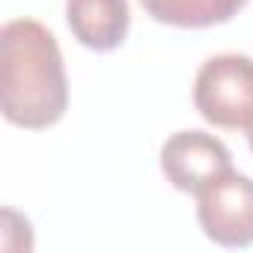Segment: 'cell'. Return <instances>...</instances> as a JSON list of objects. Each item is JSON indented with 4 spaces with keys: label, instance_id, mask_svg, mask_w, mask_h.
Instances as JSON below:
<instances>
[{
    "label": "cell",
    "instance_id": "6da1fadb",
    "mask_svg": "<svg viewBox=\"0 0 253 253\" xmlns=\"http://www.w3.org/2000/svg\"><path fill=\"white\" fill-rule=\"evenodd\" d=\"M0 107L27 131L51 128L69 107L60 45L36 18H12L0 30Z\"/></svg>",
    "mask_w": 253,
    "mask_h": 253
},
{
    "label": "cell",
    "instance_id": "7a4b0ae2",
    "mask_svg": "<svg viewBox=\"0 0 253 253\" xmlns=\"http://www.w3.org/2000/svg\"><path fill=\"white\" fill-rule=\"evenodd\" d=\"M194 104L214 128L247 131L253 125V60L244 54H217L194 78Z\"/></svg>",
    "mask_w": 253,
    "mask_h": 253
},
{
    "label": "cell",
    "instance_id": "3957f363",
    "mask_svg": "<svg viewBox=\"0 0 253 253\" xmlns=\"http://www.w3.org/2000/svg\"><path fill=\"white\" fill-rule=\"evenodd\" d=\"M161 173L176 191L200 197L232 173V155L214 134L179 131L161 146Z\"/></svg>",
    "mask_w": 253,
    "mask_h": 253
},
{
    "label": "cell",
    "instance_id": "277c9868",
    "mask_svg": "<svg viewBox=\"0 0 253 253\" xmlns=\"http://www.w3.org/2000/svg\"><path fill=\"white\" fill-rule=\"evenodd\" d=\"M197 220L209 241L220 247L253 244V179L241 173L223 176L197 197Z\"/></svg>",
    "mask_w": 253,
    "mask_h": 253
},
{
    "label": "cell",
    "instance_id": "5b68a950",
    "mask_svg": "<svg viewBox=\"0 0 253 253\" xmlns=\"http://www.w3.org/2000/svg\"><path fill=\"white\" fill-rule=\"evenodd\" d=\"M66 21L84 48L107 54L128 36L131 9L128 0H66Z\"/></svg>",
    "mask_w": 253,
    "mask_h": 253
},
{
    "label": "cell",
    "instance_id": "8992f818",
    "mask_svg": "<svg viewBox=\"0 0 253 253\" xmlns=\"http://www.w3.org/2000/svg\"><path fill=\"white\" fill-rule=\"evenodd\" d=\"M140 6L158 24H170V27L200 30L217 24L214 0H140Z\"/></svg>",
    "mask_w": 253,
    "mask_h": 253
},
{
    "label": "cell",
    "instance_id": "52a82bcc",
    "mask_svg": "<svg viewBox=\"0 0 253 253\" xmlns=\"http://www.w3.org/2000/svg\"><path fill=\"white\" fill-rule=\"evenodd\" d=\"M247 6V0H214V12H217V24H226L232 15H238V9Z\"/></svg>",
    "mask_w": 253,
    "mask_h": 253
},
{
    "label": "cell",
    "instance_id": "ba28073f",
    "mask_svg": "<svg viewBox=\"0 0 253 253\" xmlns=\"http://www.w3.org/2000/svg\"><path fill=\"white\" fill-rule=\"evenodd\" d=\"M247 143H250V152H253V125L247 128Z\"/></svg>",
    "mask_w": 253,
    "mask_h": 253
}]
</instances>
